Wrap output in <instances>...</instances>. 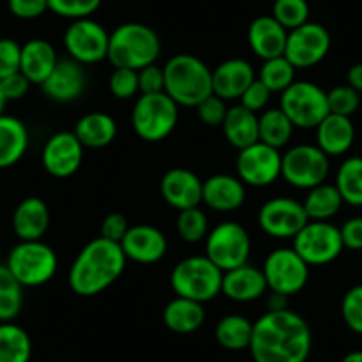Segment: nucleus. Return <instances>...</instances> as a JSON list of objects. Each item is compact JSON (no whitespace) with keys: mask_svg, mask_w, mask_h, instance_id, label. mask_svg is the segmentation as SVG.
I'll return each mask as SVG.
<instances>
[{"mask_svg":"<svg viewBox=\"0 0 362 362\" xmlns=\"http://www.w3.org/2000/svg\"><path fill=\"white\" fill-rule=\"evenodd\" d=\"M311 348V327L291 309L267 311L254 322L249 344L254 362H305Z\"/></svg>","mask_w":362,"mask_h":362,"instance_id":"1","label":"nucleus"},{"mask_svg":"<svg viewBox=\"0 0 362 362\" xmlns=\"http://www.w3.org/2000/svg\"><path fill=\"white\" fill-rule=\"evenodd\" d=\"M127 261L119 243L102 236L90 240L69 268V288L80 297H96L123 276Z\"/></svg>","mask_w":362,"mask_h":362,"instance_id":"2","label":"nucleus"},{"mask_svg":"<svg viewBox=\"0 0 362 362\" xmlns=\"http://www.w3.org/2000/svg\"><path fill=\"white\" fill-rule=\"evenodd\" d=\"M163 93L180 107H197L214 95L211 69L192 54L173 55L163 66Z\"/></svg>","mask_w":362,"mask_h":362,"instance_id":"3","label":"nucleus"},{"mask_svg":"<svg viewBox=\"0 0 362 362\" xmlns=\"http://www.w3.org/2000/svg\"><path fill=\"white\" fill-rule=\"evenodd\" d=\"M162 52V43L149 25L128 22L110 33L107 59L114 68L139 69L155 64Z\"/></svg>","mask_w":362,"mask_h":362,"instance_id":"4","label":"nucleus"},{"mask_svg":"<svg viewBox=\"0 0 362 362\" xmlns=\"http://www.w3.org/2000/svg\"><path fill=\"white\" fill-rule=\"evenodd\" d=\"M222 276L224 272L206 256H190L174 264L170 288L176 297L204 304L222 293Z\"/></svg>","mask_w":362,"mask_h":362,"instance_id":"5","label":"nucleus"},{"mask_svg":"<svg viewBox=\"0 0 362 362\" xmlns=\"http://www.w3.org/2000/svg\"><path fill=\"white\" fill-rule=\"evenodd\" d=\"M180 119V105L165 93L141 95L132 110V128L146 142L169 137Z\"/></svg>","mask_w":362,"mask_h":362,"instance_id":"6","label":"nucleus"},{"mask_svg":"<svg viewBox=\"0 0 362 362\" xmlns=\"http://www.w3.org/2000/svg\"><path fill=\"white\" fill-rule=\"evenodd\" d=\"M6 264L23 288H37L54 279L59 259L50 245L41 240H33L16 243L9 252Z\"/></svg>","mask_w":362,"mask_h":362,"instance_id":"7","label":"nucleus"},{"mask_svg":"<svg viewBox=\"0 0 362 362\" xmlns=\"http://www.w3.org/2000/svg\"><path fill=\"white\" fill-rule=\"evenodd\" d=\"M279 109L290 117L295 128H316L329 116L327 93L318 83L295 80L284 93H281Z\"/></svg>","mask_w":362,"mask_h":362,"instance_id":"8","label":"nucleus"},{"mask_svg":"<svg viewBox=\"0 0 362 362\" xmlns=\"http://www.w3.org/2000/svg\"><path fill=\"white\" fill-rule=\"evenodd\" d=\"M329 156L316 144H298L283 153L281 176L295 189L311 190L322 185L329 176Z\"/></svg>","mask_w":362,"mask_h":362,"instance_id":"9","label":"nucleus"},{"mask_svg":"<svg viewBox=\"0 0 362 362\" xmlns=\"http://www.w3.org/2000/svg\"><path fill=\"white\" fill-rule=\"evenodd\" d=\"M250 236L242 224L235 221H226L210 229L206 236V254L222 272L233 270L249 263Z\"/></svg>","mask_w":362,"mask_h":362,"instance_id":"10","label":"nucleus"},{"mask_svg":"<svg viewBox=\"0 0 362 362\" xmlns=\"http://www.w3.org/2000/svg\"><path fill=\"white\" fill-rule=\"evenodd\" d=\"M343 249L339 228L329 221H309L293 238V250L309 267L332 263Z\"/></svg>","mask_w":362,"mask_h":362,"instance_id":"11","label":"nucleus"},{"mask_svg":"<svg viewBox=\"0 0 362 362\" xmlns=\"http://www.w3.org/2000/svg\"><path fill=\"white\" fill-rule=\"evenodd\" d=\"M263 274L268 290L291 297L300 293L309 281V264L298 256L293 247L274 249L263 263Z\"/></svg>","mask_w":362,"mask_h":362,"instance_id":"12","label":"nucleus"},{"mask_svg":"<svg viewBox=\"0 0 362 362\" xmlns=\"http://www.w3.org/2000/svg\"><path fill=\"white\" fill-rule=\"evenodd\" d=\"M110 34L93 18L73 20L64 33V48L73 61L82 66L107 59Z\"/></svg>","mask_w":362,"mask_h":362,"instance_id":"13","label":"nucleus"},{"mask_svg":"<svg viewBox=\"0 0 362 362\" xmlns=\"http://www.w3.org/2000/svg\"><path fill=\"white\" fill-rule=\"evenodd\" d=\"M309 222L304 204L291 197L268 199L257 211V226L264 235L276 240L295 238Z\"/></svg>","mask_w":362,"mask_h":362,"instance_id":"14","label":"nucleus"},{"mask_svg":"<svg viewBox=\"0 0 362 362\" xmlns=\"http://www.w3.org/2000/svg\"><path fill=\"white\" fill-rule=\"evenodd\" d=\"M330 50V34L322 23L305 22L288 33L284 57L295 68H313L327 57Z\"/></svg>","mask_w":362,"mask_h":362,"instance_id":"15","label":"nucleus"},{"mask_svg":"<svg viewBox=\"0 0 362 362\" xmlns=\"http://www.w3.org/2000/svg\"><path fill=\"white\" fill-rule=\"evenodd\" d=\"M281 155L279 149L270 148L263 142L240 149L236 156V174L249 187H268L281 177Z\"/></svg>","mask_w":362,"mask_h":362,"instance_id":"16","label":"nucleus"},{"mask_svg":"<svg viewBox=\"0 0 362 362\" xmlns=\"http://www.w3.org/2000/svg\"><path fill=\"white\" fill-rule=\"evenodd\" d=\"M45 170L54 177H69L83 162V146L73 132H57L45 144L41 153Z\"/></svg>","mask_w":362,"mask_h":362,"instance_id":"17","label":"nucleus"},{"mask_svg":"<svg viewBox=\"0 0 362 362\" xmlns=\"http://www.w3.org/2000/svg\"><path fill=\"white\" fill-rule=\"evenodd\" d=\"M160 194L174 210H189L203 203V181L194 170L173 167L162 176Z\"/></svg>","mask_w":362,"mask_h":362,"instance_id":"18","label":"nucleus"},{"mask_svg":"<svg viewBox=\"0 0 362 362\" xmlns=\"http://www.w3.org/2000/svg\"><path fill=\"white\" fill-rule=\"evenodd\" d=\"M127 259L141 264H155L165 256L169 243L158 228L149 224L130 226L119 242Z\"/></svg>","mask_w":362,"mask_h":362,"instance_id":"19","label":"nucleus"},{"mask_svg":"<svg viewBox=\"0 0 362 362\" xmlns=\"http://www.w3.org/2000/svg\"><path fill=\"white\" fill-rule=\"evenodd\" d=\"M87 86L86 69L80 62L69 59H59L54 71L41 83L45 95L59 103L75 102L83 95Z\"/></svg>","mask_w":362,"mask_h":362,"instance_id":"20","label":"nucleus"},{"mask_svg":"<svg viewBox=\"0 0 362 362\" xmlns=\"http://www.w3.org/2000/svg\"><path fill=\"white\" fill-rule=\"evenodd\" d=\"M203 203L218 214H229L245 203V185L238 176L214 174L203 181Z\"/></svg>","mask_w":362,"mask_h":362,"instance_id":"21","label":"nucleus"},{"mask_svg":"<svg viewBox=\"0 0 362 362\" xmlns=\"http://www.w3.org/2000/svg\"><path fill=\"white\" fill-rule=\"evenodd\" d=\"M267 290L263 270L249 263L224 272L222 276V295L233 302H254L263 297Z\"/></svg>","mask_w":362,"mask_h":362,"instance_id":"22","label":"nucleus"},{"mask_svg":"<svg viewBox=\"0 0 362 362\" xmlns=\"http://www.w3.org/2000/svg\"><path fill=\"white\" fill-rule=\"evenodd\" d=\"M256 80L250 62L245 59H228L211 71L214 95L224 102L238 100L243 90Z\"/></svg>","mask_w":362,"mask_h":362,"instance_id":"23","label":"nucleus"},{"mask_svg":"<svg viewBox=\"0 0 362 362\" xmlns=\"http://www.w3.org/2000/svg\"><path fill=\"white\" fill-rule=\"evenodd\" d=\"M288 30L274 16H257L247 30V41L254 54L259 59L279 57L284 55Z\"/></svg>","mask_w":362,"mask_h":362,"instance_id":"24","label":"nucleus"},{"mask_svg":"<svg viewBox=\"0 0 362 362\" xmlns=\"http://www.w3.org/2000/svg\"><path fill=\"white\" fill-rule=\"evenodd\" d=\"M11 226L20 242L41 240L50 226V210L47 203L36 196L25 197L13 211Z\"/></svg>","mask_w":362,"mask_h":362,"instance_id":"25","label":"nucleus"},{"mask_svg":"<svg viewBox=\"0 0 362 362\" xmlns=\"http://www.w3.org/2000/svg\"><path fill=\"white\" fill-rule=\"evenodd\" d=\"M316 130V146L327 156H341L350 151L355 141V127L350 117L329 114Z\"/></svg>","mask_w":362,"mask_h":362,"instance_id":"26","label":"nucleus"},{"mask_svg":"<svg viewBox=\"0 0 362 362\" xmlns=\"http://www.w3.org/2000/svg\"><path fill=\"white\" fill-rule=\"evenodd\" d=\"M59 57L54 45L47 40H30L22 45L20 73L27 76L30 83H41L48 78L57 66Z\"/></svg>","mask_w":362,"mask_h":362,"instance_id":"27","label":"nucleus"},{"mask_svg":"<svg viewBox=\"0 0 362 362\" xmlns=\"http://www.w3.org/2000/svg\"><path fill=\"white\" fill-rule=\"evenodd\" d=\"M29 149V130L15 116H0V169L16 165Z\"/></svg>","mask_w":362,"mask_h":362,"instance_id":"28","label":"nucleus"},{"mask_svg":"<svg viewBox=\"0 0 362 362\" xmlns=\"http://www.w3.org/2000/svg\"><path fill=\"white\" fill-rule=\"evenodd\" d=\"M224 137L233 148L245 149L259 142V117L256 112L242 105L228 109L226 119L222 123Z\"/></svg>","mask_w":362,"mask_h":362,"instance_id":"29","label":"nucleus"},{"mask_svg":"<svg viewBox=\"0 0 362 362\" xmlns=\"http://www.w3.org/2000/svg\"><path fill=\"white\" fill-rule=\"evenodd\" d=\"M206 313L201 302L176 297L163 308V325L174 334H192L203 327Z\"/></svg>","mask_w":362,"mask_h":362,"instance_id":"30","label":"nucleus"},{"mask_svg":"<svg viewBox=\"0 0 362 362\" xmlns=\"http://www.w3.org/2000/svg\"><path fill=\"white\" fill-rule=\"evenodd\" d=\"M73 134L83 148L100 149L112 144L117 135V124L112 116L105 112H89L80 117Z\"/></svg>","mask_w":362,"mask_h":362,"instance_id":"31","label":"nucleus"},{"mask_svg":"<svg viewBox=\"0 0 362 362\" xmlns=\"http://www.w3.org/2000/svg\"><path fill=\"white\" fill-rule=\"evenodd\" d=\"M252 325L254 323L245 316L228 315L218 320L215 327V339L226 350H245L252 339Z\"/></svg>","mask_w":362,"mask_h":362,"instance_id":"32","label":"nucleus"},{"mask_svg":"<svg viewBox=\"0 0 362 362\" xmlns=\"http://www.w3.org/2000/svg\"><path fill=\"white\" fill-rule=\"evenodd\" d=\"M33 341L25 329L13 322L0 323V362H29Z\"/></svg>","mask_w":362,"mask_h":362,"instance_id":"33","label":"nucleus"},{"mask_svg":"<svg viewBox=\"0 0 362 362\" xmlns=\"http://www.w3.org/2000/svg\"><path fill=\"white\" fill-rule=\"evenodd\" d=\"M302 204H304L309 221H330L334 215L339 214L343 206V197L337 192L336 185L322 183L309 190Z\"/></svg>","mask_w":362,"mask_h":362,"instance_id":"34","label":"nucleus"},{"mask_svg":"<svg viewBox=\"0 0 362 362\" xmlns=\"http://www.w3.org/2000/svg\"><path fill=\"white\" fill-rule=\"evenodd\" d=\"M259 142L270 148L283 149L293 135V123L281 109H268L259 114Z\"/></svg>","mask_w":362,"mask_h":362,"instance_id":"35","label":"nucleus"},{"mask_svg":"<svg viewBox=\"0 0 362 362\" xmlns=\"http://www.w3.org/2000/svg\"><path fill=\"white\" fill-rule=\"evenodd\" d=\"M334 185L343 197V203L362 206V156H350L341 163Z\"/></svg>","mask_w":362,"mask_h":362,"instance_id":"36","label":"nucleus"},{"mask_svg":"<svg viewBox=\"0 0 362 362\" xmlns=\"http://www.w3.org/2000/svg\"><path fill=\"white\" fill-rule=\"evenodd\" d=\"M22 308L23 286L15 279L8 264L0 263V323L13 322Z\"/></svg>","mask_w":362,"mask_h":362,"instance_id":"37","label":"nucleus"},{"mask_svg":"<svg viewBox=\"0 0 362 362\" xmlns=\"http://www.w3.org/2000/svg\"><path fill=\"white\" fill-rule=\"evenodd\" d=\"M295 71L297 68L284 55H279V57L263 61L257 80L270 93H284L295 82Z\"/></svg>","mask_w":362,"mask_h":362,"instance_id":"38","label":"nucleus"},{"mask_svg":"<svg viewBox=\"0 0 362 362\" xmlns=\"http://www.w3.org/2000/svg\"><path fill=\"white\" fill-rule=\"evenodd\" d=\"M176 231L180 238L187 243L203 242L210 233L206 214L199 206L181 210L176 218Z\"/></svg>","mask_w":362,"mask_h":362,"instance_id":"39","label":"nucleus"},{"mask_svg":"<svg viewBox=\"0 0 362 362\" xmlns=\"http://www.w3.org/2000/svg\"><path fill=\"white\" fill-rule=\"evenodd\" d=\"M309 2L308 0H276L272 8V16L290 33L297 27L309 22Z\"/></svg>","mask_w":362,"mask_h":362,"instance_id":"40","label":"nucleus"},{"mask_svg":"<svg viewBox=\"0 0 362 362\" xmlns=\"http://www.w3.org/2000/svg\"><path fill=\"white\" fill-rule=\"evenodd\" d=\"M327 105H329V114L351 117L361 107V93H357L348 83L337 86L327 93Z\"/></svg>","mask_w":362,"mask_h":362,"instance_id":"41","label":"nucleus"},{"mask_svg":"<svg viewBox=\"0 0 362 362\" xmlns=\"http://www.w3.org/2000/svg\"><path fill=\"white\" fill-rule=\"evenodd\" d=\"M102 6V0H48V11L61 18H90Z\"/></svg>","mask_w":362,"mask_h":362,"instance_id":"42","label":"nucleus"},{"mask_svg":"<svg viewBox=\"0 0 362 362\" xmlns=\"http://www.w3.org/2000/svg\"><path fill=\"white\" fill-rule=\"evenodd\" d=\"M341 315L351 332L362 336V284L350 288L341 302Z\"/></svg>","mask_w":362,"mask_h":362,"instance_id":"43","label":"nucleus"},{"mask_svg":"<svg viewBox=\"0 0 362 362\" xmlns=\"http://www.w3.org/2000/svg\"><path fill=\"white\" fill-rule=\"evenodd\" d=\"M109 89L117 100H130L137 96L139 90V73L135 69L116 68L109 78Z\"/></svg>","mask_w":362,"mask_h":362,"instance_id":"44","label":"nucleus"},{"mask_svg":"<svg viewBox=\"0 0 362 362\" xmlns=\"http://www.w3.org/2000/svg\"><path fill=\"white\" fill-rule=\"evenodd\" d=\"M20 59H22V45L9 37H2L0 40V80L20 71Z\"/></svg>","mask_w":362,"mask_h":362,"instance_id":"45","label":"nucleus"},{"mask_svg":"<svg viewBox=\"0 0 362 362\" xmlns=\"http://www.w3.org/2000/svg\"><path fill=\"white\" fill-rule=\"evenodd\" d=\"M197 116L208 127H222L226 119V114H228V105L222 98L211 95L208 98H204L199 105L196 107Z\"/></svg>","mask_w":362,"mask_h":362,"instance_id":"46","label":"nucleus"},{"mask_svg":"<svg viewBox=\"0 0 362 362\" xmlns=\"http://www.w3.org/2000/svg\"><path fill=\"white\" fill-rule=\"evenodd\" d=\"M139 90L141 95H156V93H163L165 87V75H163V68L156 64H149L146 68L139 69Z\"/></svg>","mask_w":362,"mask_h":362,"instance_id":"47","label":"nucleus"},{"mask_svg":"<svg viewBox=\"0 0 362 362\" xmlns=\"http://www.w3.org/2000/svg\"><path fill=\"white\" fill-rule=\"evenodd\" d=\"M270 90L256 78L245 90H243V95L240 96V105L257 114L259 110H264L267 103L270 102Z\"/></svg>","mask_w":362,"mask_h":362,"instance_id":"48","label":"nucleus"},{"mask_svg":"<svg viewBox=\"0 0 362 362\" xmlns=\"http://www.w3.org/2000/svg\"><path fill=\"white\" fill-rule=\"evenodd\" d=\"M13 16L20 20H34L48 11V0H8Z\"/></svg>","mask_w":362,"mask_h":362,"instance_id":"49","label":"nucleus"},{"mask_svg":"<svg viewBox=\"0 0 362 362\" xmlns=\"http://www.w3.org/2000/svg\"><path fill=\"white\" fill-rule=\"evenodd\" d=\"M30 86L33 83L27 80L25 75L22 73H13V75L6 76V78L0 80V87H2V93H4L6 100L8 102H16V100H22L23 96L29 93Z\"/></svg>","mask_w":362,"mask_h":362,"instance_id":"50","label":"nucleus"},{"mask_svg":"<svg viewBox=\"0 0 362 362\" xmlns=\"http://www.w3.org/2000/svg\"><path fill=\"white\" fill-rule=\"evenodd\" d=\"M128 229H130V224L123 214H109L102 222V238L119 243Z\"/></svg>","mask_w":362,"mask_h":362,"instance_id":"51","label":"nucleus"},{"mask_svg":"<svg viewBox=\"0 0 362 362\" xmlns=\"http://www.w3.org/2000/svg\"><path fill=\"white\" fill-rule=\"evenodd\" d=\"M344 249L362 250V217H351L339 228Z\"/></svg>","mask_w":362,"mask_h":362,"instance_id":"52","label":"nucleus"},{"mask_svg":"<svg viewBox=\"0 0 362 362\" xmlns=\"http://www.w3.org/2000/svg\"><path fill=\"white\" fill-rule=\"evenodd\" d=\"M346 83L350 87H354L357 93H362V62L351 66L346 73Z\"/></svg>","mask_w":362,"mask_h":362,"instance_id":"53","label":"nucleus"},{"mask_svg":"<svg viewBox=\"0 0 362 362\" xmlns=\"http://www.w3.org/2000/svg\"><path fill=\"white\" fill-rule=\"evenodd\" d=\"M288 298L286 295H281V293H272L270 291V297H268L267 305H268V311H281V309H288Z\"/></svg>","mask_w":362,"mask_h":362,"instance_id":"54","label":"nucleus"},{"mask_svg":"<svg viewBox=\"0 0 362 362\" xmlns=\"http://www.w3.org/2000/svg\"><path fill=\"white\" fill-rule=\"evenodd\" d=\"M341 362H362V350L350 351V354H346L341 358Z\"/></svg>","mask_w":362,"mask_h":362,"instance_id":"55","label":"nucleus"},{"mask_svg":"<svg viewBox=\"0 0 362 362\" xmlns=\"http://www.w3.org/2000/svg\"><path fill=\"white\" fill-rule=\"evenodd\" d=\"M6 105H8V100H6L4 93H2V87H0V116H2V114H4Z\"/></svg>","mask_w":362,"mask_h":362,"instance_id":"56","label":"nucleus"}]
</instances>
